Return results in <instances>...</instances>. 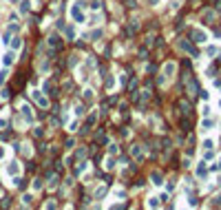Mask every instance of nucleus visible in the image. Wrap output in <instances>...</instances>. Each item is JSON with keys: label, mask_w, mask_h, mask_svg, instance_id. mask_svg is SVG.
I'll use <instances>...</instances> for the list:
<instances>
[{"label": "nucleus", "mask_w": 221, "mask_h": 210, "mask_svg": "<svg viewBox=\"0 0 221 210\" xmlns=\"http://www.w3.org/2000/svg\"><path fill=\"white\" fill-rule=\"evenodd\" d=\"M195 38H197V42H206V33L203 31H195Z\"/></svg>", "instance_id": "obj_1"}, {"label": "nucleus", "mask_w": 221, "mask_h": 210, "mask_svg": "<svg viewBox=\"0 0 221 210\" xmlns=\"http://www.w3.org/2000/svg\"><path fill=\"white\" fill-rule=\"evenodd\" d=\"M153 181H155V184H161V177H159V175H157V173H155V175H153Z\"/></svg>", "instance_id": "obj_2"}, {"label": "nucleus", "mask_w": 221, "mask_h": 210, "mask_svg": "<svg viewBox=\"0 0 221 210\" xmlns=\"http://www.w3.org/2000/svg\"><path fill=\"white\" fill-rule=\"evenodd\" d=\"M210 126H212V122H210V120H206V122H203V131H208Z\"/></svg>", "instance_id": "obj_3"}]
</instances>
